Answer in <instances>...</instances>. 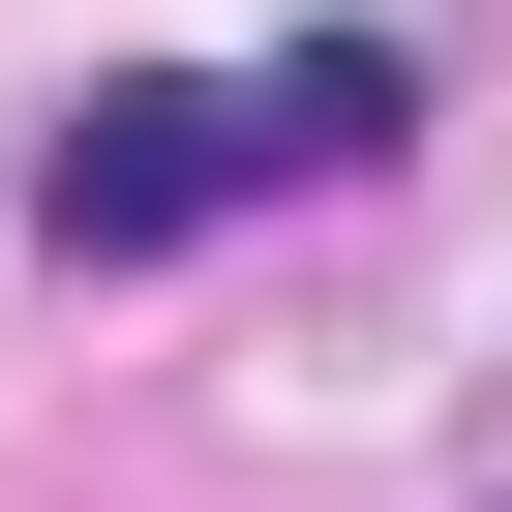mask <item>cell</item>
<instances>
[{"label": "cell", "mask_w": 512, "mask_h": 512, "mask_svg": "<svg viewBox=\"0 0 512 512\" xmlns=\"http://www.w3.org/2000/svg\"><path fill=\"white\" fill-rule=\"evenodd\" d=\"M392 121H422V61H392V31H302V61H151V91H91V121L31 151V211L91 241V272H151V241L272 211V181H362Z\"/></svg>", "instance_id": "6da1fadb"}]
</instances>
